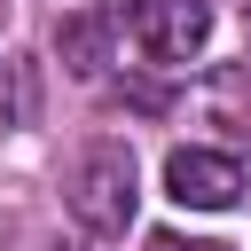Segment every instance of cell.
<instances>
[{"mask_svg":"<svg viewBox=\"0 0 251 251\" xmlns=\"http://www.w3.org/2000/svg\"><path fill=\"white\" fill-rule=\"evenodd\" d=\"M165 196L188 212H227L243 204V165L227 149H173L165 157Z\"/></svg>","mask_w":251,"mask_h":251,"instance_id":"3","label":"cell"},{"mask_svg":"<svg viewBox=\"0 0 251 251\" xmlns=\"http://www.w3.org/2000/svg\"><path fill=\"white\" fill-rule=\"evenodd\" d=\"M110 39H118L110 8H78V16H63V24H55V55H63V71H71V78H102Z\"/></svg>","mask_w":251,"mask_h":251,"instance_id":"4","label":"cell"},{"mask_svg":"<svg viewBox=\"0 0 251 251\" xmlns=\"http://www.w3.org/2000/svg\"><path fill=\"white\" fill-rule=\"evenodd\" d=\"M63 204H71V220H78L86 235H126V227H133V204H141V188H133V149H126V141H86L78 165H71Z\"/></svg>","mask_w":251,"mask_h":251,"instance_id":"1","label":"cell"},{"mask_svg":"<svg viewBox=\"0 0 251 251\" xmlns=\"http://www.w3.org/2000/svg\"><path fill=\"white\" fill-rule=\"evenodd\" d=\"M149 251H227V243H212V235H180V227H157Z\"/></svg>","mask_w":251,"mask_h":251,"instance_id":"6","label":"cell"},{"mask_svg":"<svg viewBox=\"0 0 251 251\" xmlns=\"http://www.w3.org/2000/svg\"><path fill=\"white\" fill-rule=\"evenodd\" d=\"M118 31L141 39L149 63H188L204 39H212V8L204 0H102Z\"/></svg>","mask_w":251,"mask_h":251,"instance_id":"2","label":"cell"},{"mask_svg":"<svg viewBox=\"0 0 251 251\" xmlns=\"http://www.w3.org/2000/svg\"><path fill=\"white\" fill-rule=\"evenodd\" d=\"M196 110H204V126H220L227 141H251V71H212L204 78V94H196Z\"/></svg>","mask_w":251,"mask_h":251,"instance_id":"5","label":"cell"}]
</instances>
